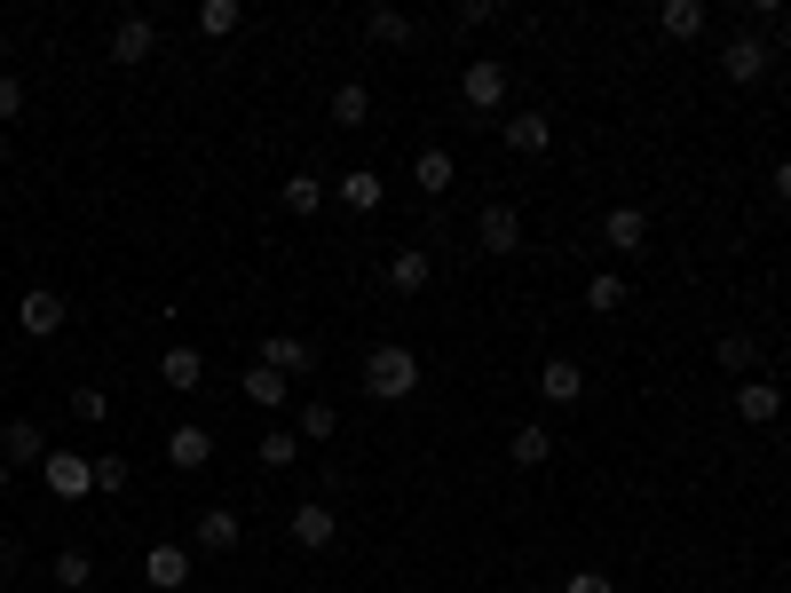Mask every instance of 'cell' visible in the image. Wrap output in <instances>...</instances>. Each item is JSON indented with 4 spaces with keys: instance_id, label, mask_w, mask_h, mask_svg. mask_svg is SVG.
Segmentation results:
<instances>
[{
    "instance_id": "cell-1",
    "label": "cell",
    "mask_w": 791,
    "mask_h": 593,
    "mask_svg": "<svg viewBox=\"0 0 791 593\" xmlns=\"http://www.w3.org/2000/svg\"><path fill=\"white\" fill-rule=\"evenodd\" d=\"M365 388H373V395H412V388H420V356H412V348H373Z\"/></svg>"
},
{
    "instance_id": "cell-2",
    "label": "cell",
    "mask_w": 791,
    "mask_h": 593,
    "mask_svg": "<svg viewBox=\"0 0 791 593\" xmlns=\"http://www.w3.org/2000/svg\"><path fill=\"white\" fill-rule=\"evenodd\" d=\"M48 490L56 499H80V490H95V467L80 451H48Z\"/></svg>"
},
{
    "instance_id": "cell-3",
    "label": "cell",
    "mask_w": 791,
    "mask_h": 593,
    "mask_svg": "<svg viewBox=\"0 0 791 593\" xmlns=\"http://www.w3.org/2000/svg\"><path fill=\"white\" fill-rule=\"evenodd\" d=\"M720 72H729V80H760V72H768V40H752V32H744V40H729Z\"/></svg>"
},
{
    "instance_id": "cell-4",
    "label": "cell",
    "mask_w": 791,
    "mask_h": 593,
    "mask_svg": "<svg viewBox=\"0 0 791 593\" xmlns=\"http://www.w3.org/2000/svg\"><path fill=\"white\" fill-rule=\"evenodd\" d=\"M16 324H24V333H63V301H56V293H24V309H16Z\"/></svg>"
},
{
    "instance_id": "cell-5",
    "label": "cell",
    "mask_w": 791,
    "mask_h": 593,
    "mask_svg": "<svg viewBox=\"0 0 791 593\" xmlns=\"http://www.w3.org/2000/svg\"><path fill=\"white\" fill-rule=\"evenodd\" d=\"M151 40H158L151 16H127V24L111 32V56H119V63H143V56H151Z\"/></svg>"
},
{
    "instance_id": "cell-6",
    "label": "cell",
    "mask_w": 791,
    "mask_h": 593,
    "mask_svg": "<svg viewBox=\"0 0 791 593\" xmlns=\"http://www.w3.org/2000/svg\"><path fill=\"white\" fill-rule=\"evenodd\" d=\"M483 246H491V253H515V246H522V214H515V206H491V214H483Z\"/></svg>"
},
{
    "instance_id": "cell-7",
    "label": "cell",
    "mask_w": 791,
    "mask_h": 593,
    "mask_svg": "<svg viewBox=\"0 0 791 593\" xmlns=\"http://www.w3.org/2000/svg\"><path fill=\"white\" fill-rule=\"evenodd\" d=\"M143 570H151V585H158V593H175V585L190 578V554H182V546H151V562H143Z\"/></svg>"
},
{
    "instance_id": "cell-8",
    "label": "cell",
    "mask_w": 791,
    "mask_h": 593,
    "mask_svg": "<svg viewBox=\"0 0 791 593\" xmlns=\"http://www.w3.org/2000/svg\"><path fill=\"white\" fill-rule=\"evenodd\" d=\"M293 538H302V546H333V507H293Z\"/></svg>"
},
{
    "instance_id": "cell-9",
    "label": "cell",
    "mask_w": 791,
    "mask_h": 593,
    "mask_svg": "<svg viewBox=\"0 0 791 593\" xmlns=\"http://www.w3.org/2000/svg\"><path fill=\"white\" fill-rule=\"evenodd\" d=\"M499 95H507V72H499V63H468V104H475V111H491Z\"/></svg>"
},
{
    "instance_id": "cell-10",
    "label": "cell",
    "mask_w": 791,
    "mask_h": 593,
    "mask_svg": "<svg viewBox=\"0 0 791 593\" xmlns=\"http://www.w3.org/2000/svg\"><path fill=\"white\" fill-rule=\"evenodd\" d=\"M539 388H546V395H554V404H578V388H586V372H578V365H570V356H554V365H546V372H539Z\"/></svg>"
},
{
    "instance_id": "cell-11",
    "label": "cell",
    "mask_w": 791,
    "mask_h": 593,
    "mask_svg": "<svg viewBox=\"0 0 791 593\" xmlns=\"http://www.w3.org/2000/svg\"><path fill=\"white\" fill-rule=\"evenodd\" d=\"M736 412H744V419H760V427H768V419L783 412V388H768V380H744V395H736Z\"/></svg>"
},
{
    "instance_id": "cell-12",
    "label": "cell",
    "mask_w": 791,
    "mask_h": 593,
    "mask_svg": "<svg viewBox=\"0 0 791 593\" xmlns=\"http://www.w3.org/2000/svg\"><path fill=\"white\" fill-rule=\"evenodd\" d=\"M198 546H206V554H229V546H238V514H198Z\"/></svg>"
},
{
    "instance_id": "cell-13",
    "label": "cell",
    "mask_w": 791,
    "mask_h": 593,
    "mask_svg": "<svg viewBox=\"0 0 791 593\" xmlns=\"http://www.w3.org/2000/svg\"><path fill=\"white\" fill-rule=\"evenodd\" d=\"M641 238H649V214H641V206H617V214H610V246H617V253H634Z\"/></svg>"
},
{
    "instance_id": "cell-14",
    "label": "cell",
    "mask_w": 791,
    "mask_h": 593,
    "mask_svg": "<svg viewBox=\"0 0 791 593\" xmlns=\"http://www.w3.org/2000/svg\"><path fill=\"white\" fill-rule=\"evenodd\" d=\"M206 427H175V443H167V459H175V467H206Z\"/></svg>"
},
{
    "instance_id": "cell-15",
    "label": "cell",
    "mask_w": 791,
    "mask_h": 593,
    "mask_svg": "<svg viewBox=\"0 0 791 593\" xmlns=\"http://www.w3.org/2000/svg\"><path fill=\"white\" fill-rule=\"evenodd\" d=\"M499 135H507V151H546V119H539V111H522V119H507V127H499Z\"/></svg>"
},
{
    "instance_id": "cell-16",
    "label": "cell",
    "mask_w": 791,
    "mask_h": 593,
    "mask_svg": "<svg viewBox=\"0 0 791 593\" xmlns=\"http://www.w3.org/2000/svg\"><path fill=\"white\" fill-rule=\"evenodd\" d=\"M261 365H270V372H309V341H270V348H261Z\"/></svg>"
},
{
    "instance_id": "cell-17",
    "label": "cell",
    "mask_w": 791,
    "mask_h": 593,
    "mask_svg": "<svg viewBox=\"0 0 791 593\" xmlns=\"http://www.w3.org/2000/svg\"><path fill=\"white\" fill-rule=\"evenodd\" d=\"M388 285H396V293H420V285H427V253H396V261H388Z\"/></svg>"
},
{
    "instance_id": "cell-18",
    "label": "cell",
    "mask_w": 791,
    "mask_h": 593,
    "mask_svg": "<svg viewBox=\"0 0 791 593\" xmlns=\"http://www.w3.org/2000/svg\"><path fill=\"white\" fill-rule=\"evenodd\" d=\"M198 32H206V40H222V32H238V0H206V9H198Z\"/></svg>"
},
{
    "instance_id": "cell-19",
    "label": "cell",
    "mask_w": 791,
    "mask_h": 593,
    "mask_svg": "<svg viewBox=\"0 0 791 593\" xmlns=\"http://www.w3.org/2000/svg\"><path fill=\"white\" fill-rule=\"evenodd\" d=\"M158 372H167V388H198L206 365H198V348H167V365H158Z\"/></svg>"
},
{
    "instance_id": "cell-20",
    "label": "cell",
    "mask_w": 791,
    "mask_h": 593,
    "mask_svg": "<svg viewBox=\"0 0 791 593\" xmlns=\"http://www.w3.org/2000/svg\"><path fill=\"white\" fill-rule=\"evenodd\" d=\"M507 451H515V467H539V459L554 451V436H546V427H522V436H515Z\"/></svg>"
},
{
    "instance_id": "cell-21",
    "label": "cell",
    "mask_w": 791,
    "mask_h": 593,
    "mask_svg": "<svg viewBox=\"0 0 791 593\" xmlns=\"http://www.w3.org/2000/svg\"><path fill=\"white\" fill-rule=\"evenodd\" d=\"M341 206L373 214V206H380V175H349V182H341Z\"/></svg>"
},
{
    "instance_id": "cell-22",
    "label": "cell",
    "mask_w": 791,
    "mask_h": 593,
    "mask_svg": "<svg viewBox=\"0 0 791 593\" xmlns=\"http://www.w3.org/2000/svg\"><path fill=\"white\" fill-rule=\"evenodd\" d=\"M285 206H293V214H317V206H324V182H317V175H293V182H285Z\"/></svg>"
},
{
    "instance_id": "cell-23",
    "label": "cell",
    "mask_w": 791,
    "mask_h": 593,
    "mask_svg": "<svg viewBox=\"0 0 791 593\" xmlns=\"http://www.w3.org/2000/svg\"><path fill=\"white\" fill-rule=\"evenodd\" d=\"M0 451H9V459H40V427H32V419H16L9 436H0Z\"/></svg>"
},
{
    "instance_id": "cell-24",
    "label": "cell",
    "mask_w": 791,
    "mask_h": 593,
    "mask_svg": "<svg viewBox=\"0 0 791 593\" xmlns=\"http://www.w3.org/2000/svg\"><path fill=\"white\" fill-rule=\"evenodd\" d=\"M665 32H673V40H688V32H705V9H697V0H673V9H665Z\"/></svg>"
},
{
    "instance_id": "cell-25",
    "label": "cell",
    "mask_w": 791,
    "mask_h": 593,
    "mask_svg": "<svg viewBox=\"0 0 791 593\" xmlns=\"http://www.w3.org/2000/svg\"><path fill=\"white\" fill-rule=\"evenodd\" d=\"M412 175H420V190H451V158H444V151H420Z\"/></svg>"
},
{
    "instance_id": "cell-26",
    "label": "cell",
    "mask_w": 791,
    "mask_h": 593,
    "mask_svg": "<svg viewBox=\"0 0 791 593\" xmlns=\"http://www.w3.org/2000/svg\"><path fill=\"white\" fill-rule=\"evenodd\" d=\"M246 395H253V404H285V380H278L270 365H253V372H246Z\"/></svg>"
},
{
    "instance_id": "cell-27",
    "label": "cell",
    "mask_w": 791,
    "mask_h": 593,
    "mask_svg": "<svg viewBox=\"0 0 791 593\" xmlns=\"http://www.w3.org/2000/svg\"><path fill=\"white\" fill-rule=\"evenodd\" d=\"M586 301L610 317V309H625V285H617V277H593V285H586Z\"/></svg>"
},
{
    "instance_id": "cell-28",
    "label": "cell",
    "mask_w": 791,
    "mask_h": 593,
    "mask_svg": "<svg viewBox=\"0 0 791 593\" xmlns=\"http://www.w3.org/2000/svg\"><path fill=\"white\" fill-rule=\"evenodd\" d=\"M333 119H341V127L365 119V87H333Z\"/></svg>"
},
{
    "instance_id": "cell-29",
    "label": "cell",
    "mask_w": 791,
    "mask_h": 593,
    "mask_svg": "<svg viewBox=\"0 0 791 593\" xmlns=\"http://www.w3.org/2000/svg\"><path fill=\"white\" fill-rule=\"evenodd\" d=\"M87 570H95V562H87V554H56V578H63V585H72V593H87Z\"/></svg>"
},
{
    "instance_id": "cell-30",
    "label": "cell",
    "mask_w": 791,
    "mask_h": 593,
    "mask_svg": "<svg viewBox=\"0 0 791 593\" xmlns=\"http://www.w3.org/2000/svg\"><path fill=\"white\" fill-rule=\"evenodd\" d=\"M293 451H302L293 436H261V467H293Z\"/></svg>"
},
{
    "instance_id": "cell-31",
    "label": "cell",
    "mask_w": 791,
    "mask_h": 593,
    "mask_svg": "<svg viewBox=\"0 0 791 593\" xmlns=\"http://www.w3.org/2000/svg\"><path fill=\"white\" fill-rule=\"evenodd\" d=\"M72 412H80V419H104V412H111V395H104V388H80V395H72Z\"/></svg>"
},
{
    "instance_id": "cell-32",
    "label": "cell",
    "mask_w": 791,
    "mask_h": 593,
    "mask_svg": "<svg viewBox=\"0 0 791 593\" xmlns=\"http://www.w3.org/2000/svg\"><path fill=\"white\" fill-rule=\"evenodd\" d=\"M365 24H373V40H404V32H412V24H404V16H388V9H373V16H365Z\"/></svg>"
},
{
    "instance_id": "cell-33",
    "label": "cell",
    "mask_w": 791,
    "mask_h": 593,
    "mask_svg": "<svg viewBox=\"0 0 791 593\" xmlns=\"http://www.w3.org/2000/svg\"><path fill=\"white\" fill-rule=\"evenodd\" d=\"M720 365L744 372V365H752V341H744V333H729V341H720Z\"/></svg>"
},
{
    "instance_id": "cell-34",
    "label": "cell",
    "mask_w": 791,
    "mask_h": 593,
    "mask_svg": "<svg viewBox=\"0 0 791 593\" xmlns=\"http://www.w3.org/2000/svg\"><path fill=\"white\" fill-rule=\"evenodd\" d=\"M302 436H333V404H309L302 412Z\"/></svg>"
},
{
    "instance_id": "cell-35",
    "label": "cell",
    "mask_w": 791,
    "mask_h": 593,
    "mask_svg": "<svg viewBox=\"0 0 791 593\" xmlns=\"http://www.w3.org/2000/svg\"><path fill=\"white\" fill-rule=\"evenodd\" d=\"M570 593H610V578H602V570H578V578H570Z\"/></svg>"
},
{
    "instance_id": "cell-36",
    "label": "cell",
    "mask_w": 791,
    "mask_h": 593,
    "mask_svg": "<svg viewBox=\"0 0 791 593\" xmlns=\"http://www.w3.org/2000/svg\"><path fill=\"white\" fill-rule=\"evenodd\" d=\"M16 104H24V87H16V80H0V119H9Z\"/></svg>"
},
{
    "instance_id": "cell-37",
    "label": "cell",
    "mask_w": 791,
    "mask_h": 593,
    "mask_svg": "<svg viewBox=\"0 0 791 593\" xmlns=\"http://www.w3.org/2000/svg\"><path fill=\"white\" fill-rule=\"evenodd\" d=\"M776 190H783V198H791V158H783V167H776Z\"/></svg>"
},
{
    "instance_id": "cell-38",
    "label": "cell",
    "mask_w": 791,
    "mask_h": 593,
    "mask_svg": "<svg viewBox=\"0 0 791 593\" xmlns=\"http://www.w3.org/2000/svg\"><path fill=\"white\" fill-rule=\"evenodd\" d=\"M0 490H9V467H0Z\"/></svg>"
}]
</instances>
